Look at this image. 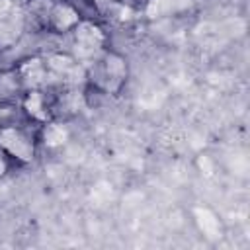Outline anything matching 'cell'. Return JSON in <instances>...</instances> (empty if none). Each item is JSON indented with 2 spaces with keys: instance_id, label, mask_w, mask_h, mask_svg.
Here are the masks:
<instances>
[{
  "instance_id": "3",
  "label": "cell",
  "mask_w": 250,
  "mask_h": 250,
  "mask_svg": "<svg viewBox=\"0 0 250 250\" xmlns=\"http://www.w3.org/2000/svg\"><path fill=\"white\" fill-rule=\"evenodd\" d=\"M70 41L74 47L72 53L82 62H88L109 47V33L100 20L82 18L80 23L70 31Z\"/></svg>"
},
{
  "instance_id": "5",
  "label": "cell",
  "mask_w": 250,
  "mask_h": 250,
  "mask_svg": "<svg viewBox=\"0 0 250 250\" xmlns=\"http://www.w3.org/2000/svg\"><path fill=\"white\" fill-rule=\"evenodd\" d=\"M53 119L70 121L88 105L86 86H49Z\"/></svg>"
},
{
  "instance_id": "1",
  "label": "cell",
  "mask_w": 250,
  "mask_h": 250,
  "mask_svg": "<svg viewBox=\"0 0 250 250\" xmlns=\"http://www.w3.org/2000/svg\"><path fill=\"white\" fill-rule=\"evenodd\" d=\"M131 78L129 59L107 47L86 62V88L105 98H119Z\"/></svg>"
},
{
  "instance_id": "9",
  "label": "cell",
  "mask_w": 250,
  "mask_h": 250,
  "mask_svg": "<svg viewBox=\"0 0 250 250\" xmlns=\"http://www.w3.org/2000/svg\"><path fill=\"white\" fill-rule=\"evenodd\" d=\"M70 121L62 119H51L37 127V143L39 148L45 150H59L70 141Z\"/></svg>"
},
{
  "instance_id": "17",
  "label": "cell",
  "mask_w": 250,
  "mask_h": 250,
  "mask_svg": "<svg viewBox=\"0 0 250 250\" xmlns=\"http://www.w3.org/2000/svg\"><path fill=\"white\" fill-rule=\"evenodd\" d=\"M113 2L123 6V8H127V10H131V12H139L141 14V8H143L145 0H113Z\"/></svg>"
},
{
  "instance_id": "15",
  "label": "cell",
  "mask_w": 250,
  "mask_h": 250,
  "mask_svg": "<svg viewBox=\"0 0 250 250\" xmlns=\"http://www.w3.org/2000/svg\"><path fill=\"white\" fill-rule=\"evenodd\" d=\"M20 6H21V0H0V21L10 18Z\"/></svg>"
},
{
  "instance_id": "12",
  "label": "cell",
  "mask_w": 250,
  "mask_h": 250,
  "mask_svg": "<svg viewBox=\"0 0 250 250\" xmlns=\"http://www.w3.org/2000/svg\"><path fill=\"white\" fill-rule=\"evenodd\" d=\"M23 86L14 70V66L0 68V102H20Z\"/></svg>"
},
{
  "instance_id": "10",
  "label": "cell",
  "mask_w": 250,
  "mask_h": 250,
  "mask_svg": "<svg viewBox=\"0 0 250 250\" xmlns=\"http://www.w3.org/2000/svg\"><path fill=\"white\" fill-rule=\"evenodd\" d=\"M193 6V0H145L141 14L146 20H164L172 16H180Z\"/></svg>"
},
{
  "instance_id": "11",
  "label": "cell",
  "mask_w": 250,
  "mask_h": 250,
  "mask_svg": "<svg viewBox=\"0 0 250 250\" xmlns=\"http://www.w3.org/2000/svg\"><path fill=\"white\" fill-rule=\"evenodd\" d=\"M25 29H27V18L23 6H20L10 18L0 21V51L16 47V43L21 39Z\"/></svg>"
},
{
  "instance_id": "6",
  "label": "cell",
  "mask_w": 250,
  "mask_h": 250,
  "mask_svg": "<svg viewBox=\"0 0 250 250\" xmlns=\"http://www.w3.org/2000/svg\"><path fill=\"white\" fill-rule=\"evenodd\" d=\"M20 109L23 113V119L33 127H39V125L51 121L53 113H51L49 86L35 88V90H23V94L20 98Z\"/></svg>"
},
{
  "instance_id": "2",
  "label": "cell",
  "mask_w": 250,
  "mask_h": 250,
  "mask_svg": "<svg viewBox=\"0 0 250 250\" xmlns=\"http://www.w3.org/2000/svg\"><path fill=\"white\" fill-rule=\"evenodd\" d=\"M0 148L12 158L16 166H29L37 160L39 143L37 127L27 121L10 123L0 127Z\"/></svg>"
},
{
  "instance_id": "18",
  "label": "cell",
  "mask_w": 250,
  "mask_h": 250,
  "mask_svg": "<svg viewBox=\"0 0 250 250\" xmlns=\"http://www.w3.org/2000/svg\"><path fill=\"white\" fill-rule=\"evenodd\" d=\"M0 57H2V51H0Z\"/></svg>"
},
{
  "instance_id": "14",
  "label": "cell",
  "mask_w": 250,
  "mask_h": 250,
  "mask_svg": "<svg viewBox=\"0 0 250 250\" xmlns=\"http://www.w3.org/2000/svg\"><path fill=\"white\" fill-rule=\"evenodd\" d=\"M20 121H25L20 109V102H0V127Z\"/></svg>"
},
{
  "instance_id": "16",
  "label": "cell",
  "mask_w": 250,
  "mask_h": 250,
  "mask_svg": "<svg viewBox=\"0 0 250 250\" xmlns=\"http://www.w3.org/2000/svg\"><path fill=\"white\" fill-rule=\"evenodd\" d=\"M14 166H16V164L12 162V158H10V156L0 148V182H2V180H6V178L12 174Z\"/></svg>"
},
{
  "instance_id": "4",
  "label": "cell",
  "mask_w": 250,
  "mask_h": 250,
  "mask_svg": "<svg viewBox=\"0 0 250 250\" xmlns=\"http://www.w3.org/2000/svg\"><path fill=\"white\" fill-rule=\"evenodd\" d=\"M43 59L53 86H86V62L72 51H49Z\"/></svg>"
},
{
  "instance_id": "7",
  "label": "cell",
  "mask_w": 250,
  "mask_h": 250,
  "mask_svg": "<svg viewBox=\"0 0 250 250\" xmlns=\"http://www.w3.org/2000/svg\"><path fill=\"white\" fill-rule=\"evenodd\" d=\"M82 18V12L72 0H55L45 21V31L53 35H70Z\"/></svg>"
},
{
  "instance_id": "13",
  "label": "cell",
  "mask_w": 250,
  "mask_h": 250,
  "mask_svg": "<svg viewBox=\"0 0 250 250\" xmlns=\"http://www.w3.org/2000/svg\"><path fill=\"white\" fill-rule=\"evenodd\" d=\"M53 4H55V0H21L27 23L33 21L37 27L45 29V21H47V16H49Z\"/></svg>"
},
{
  "instance_id": "8",
  "label": "cell",
  "mask_w": 250,
  "mask_h": 250,
  "mask_svg": "<svg viewBox=\"0 0 250 250\" xmlns=\"http://www.w3.org/2000/svg\"><path fill=\"white\" fill-rule=\"evenodd\" d=\"M23 90H35V88H47L51 86L47 64L43 55H29L20 59L16 64H12Z\"/></svg>"
}]
</instances>
